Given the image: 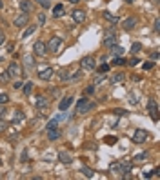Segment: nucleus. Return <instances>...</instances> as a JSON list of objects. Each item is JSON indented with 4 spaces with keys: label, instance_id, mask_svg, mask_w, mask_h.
<instances>
[{
    "label": "nucleus",
    "instance_id": "f257e3e1",
    "mask_svg": "<svg viewBox=\"0 0 160 180\" xmlns=\"http://www.w3.org/2000/svg\"><path fill=\"white\" fill-rule=\"evenodd\" d=\"M89 109H93V104L87 100V98H80L78 102H76V107H75V113L76 115H85Z\"/></svg>",
    "mask_w": 160,
    "mask_h": 180
},
{
    "label": "nucleus",
    "instance_id": "f03ea898",
    "mask_svg": "<svg viewBox=\"0 0 160 180\" xmlns=\"http://www.w3.org/2000/svg\"><path fill=\"white\" fill-rule=\"evenodd\" d=\"M62 42H64V40H62L60 36H51L49 42L46 44V46H47V51H49V53H58L60 47H62Z\"/></svg>",
    "mask_w": 160,
    "mask_h": 180
},
{
    "label": "nucleus",
    "instance_id": "7ed1b4c3",
    "mask_svg": "<svg viewBox=\"0 0 160 180\" xmlns=\"http://www.w3.org/2000/svg\"><path fill=\"white\" fill-rule=\"evenodd\" d=\"M111 171H113L115 175H120V177H128V173H129V164L115 162V164H111Z\"/></svg>",
    "mask_w": 160,
    "mask_h": 180
},
{
    "label": "nucleus",
    "instance_id": "20e7f679",
    "mask_svg": "<svg viewBox=\"0 0 160 180\" xmlns=\"http://www.w3.org/2000/svg\"><path fill=\"white\" fill-rule=\"evenodd\" d=\"M80 67H82V71H96L95 58H93V56H82V60H80Z\"/></svg>",
    "mask_w": 160,
    "mask_h": 180
},
{
    "label": "nucleus",
    "instance_id": "39448f33",
    "mask_svg": "<svg viewBox=\"0 0 160 180\" xmlns=\"http://www.w3.org/2000/svg\"><path fill=\"white\" fill-rule=\"evenodd\" d=\"M7 73H9V76H11V78H18L20 75H24V69H22V66H20V64L11 62V64H9V67H7Z\"/></svg>",
    "mask_w": 160,
    "mask_h": 180
},
{
    "label": "nucleus",
    "instance_id": "423d86ee",
    "mask_svg": "<svg viewBox=\"0 0 160 180\" xmlns=\"http://www.w3.org/2000/svg\"><path fill=\"white\" fill-rule=\"evenodd\" d=\"M33 51H35L36 56H46V53H47V46H46L44 40H36L35 46H33Z\"/></svg>",
    "mask_w": 160,
    "mask_h": 180
},
{
    "label": "nucleus",
    "instance_id": "0eeeda50",
    "mask_svg": "<svg viewBox=\"0 0 160 180\" xmlns=\"http://www.w3.org/2000/svg\"><path fill=\"white\" fill-rule=\"evenodd\" d=\"M27 22H29V13H24V11H22V13H18V15L15 17V22H13V24H15V27H24Z\"/></svg>",
    "mask_w": 160,
    "mask_h": 180
},
{
    "label": "nucleus",
    "instance_id": "6e6552de",
    "mask_svg": "<svg viewBox=\"0 0 160 180\" xmlns=\"http://www.w3.org/2000/svg\"><path fill=\"white\" fill-rule=\"evenodd\" d=\"M146 140H148V131H146V129H135L133 142H135V144H144Z\"/></svg>",
    "mask_w": 160,
    "mask_h": 180
},
{
    "label": "nucleus",
    "instance_id": "1a4fd4ad",
    "mask_svg": "<svg viewBox=\"0 0 160 180\" xmlns=\"http://www.w3.org/2000/svg\"><path fill=\"white\" fill-rule=\"evenodd\" d=\"M117 44V38H115V31L113 29H107L106 33H104V46H106L107 49L111 47V46H115Z\"/></svg>",
    "mask_w": 160,
    "mask_h": 180
},
{
    "label": "nucleus",
    "instance_id": "9d476101",
    "mask_svg": "<svg viewBox=\"0 0 160 180\" xmlns=\"http://www.w3.org/2000/svg\"><path fill=\"white\" fill-rule=\"evenodd\" d=\"M148 111H149V115L153 117V120L157 122V120H158V117H157V115H158V107H157V102H155V100H148Z\"/></svg>",
    "mask_w": 160,
    "mask_h": 180
},
{
    "label": "nucleus",
    "instance_id": "9b49d317",
    "mask_svg": "<svg viewBox=\"0 0 160 180\" xmlns=\"http://www.w3.org/2000/svg\"><path fill=\"white\" fill-rule=\"evenodd\" d=\"M33 67H35V56H31V55H26V56H24V73L31 71Z\"/></svg>",
    "mask_w": 160,
    "mask_h": 180
},
{
    "label": "nucleus",
    "instance_id": "f8f14e48",
    "mask_svg": "<svg viewBox=\"0 0 160 180\" xmlns=\"http://www.w3.org/2000/svg\"><path fill=\"white\" fill-rule=\"evenodd\" d=\"M122 27H124L126 31L135 29V27H137V18H135V17H129V18H126V20L122 22Z\"/></svg>",
    "mask_w": 160,
    "mask_h": 180
},
{
    "label": "nucleus",
    "instance_id": "ddd939ff",
    "mask_svg": "<svg viewBox=\"0 0 160 180\" xmlns=\"http://www.w3.org/2000/svg\"><path fill=\"white\" fill-rule=\"evenodd\" d=\"M51 76H53V67H44V69L38 71V78L44 80V82H46V80H49Z\"/></svg>",
    "mask_w": 160,
    "mask_h": 180
},
{
    "label": "nucleus",
    "instance_id": "4468645a",
    "mask_svg": "<svg viewBox=\"0 0 160 180\" xmlns=\"http://www.w3.org/2000/svg\"><path fill=\"white\" fill-rule=\"evenodd\" d=\"M71 17H73V20H75L76 24H82V22L85 20V11H82V9H75L73 13H71Z\"/></svg>",
    "mask_w": 160,
    "mask_h": 180
},
{
    "label": "nucleus",
    "instance_id": "2eb2a0df",
    "mask_svg": "<svg viewBox=\"0 0 160 180\" xmlns=\"http://www.w3.org/2000/svg\"><path fill=\"white\" fill-rule=\"evenodd\" d=\"M36 107H38L40 111H46V109L49 107V100L44 98V96H38V98H36Z\"/></svg>",
    "mask_w": 160,
    "mask_h": 180
},
{
    "label": "nucleus",
    "instance_id": "dca6fc26",
    "mask_svg": "<svg viewBox=\"0 0 160 180\" xmlns=\"http://www.w3.org/2000/svg\"><path fill=\"white\" fill-rule=\"evenodd\" d=\"M18 7H20V11H24V13H31V11H33V4L29 2V0H20Z\"/></svg>",
    "mask_w": 160,
    "mask_h": 180
},
{
    "label": "nucleus",
    "instance_id": "f3484780",
    "mask_svg": "<svg viewBox=\"0 0 160 180\" xmlns=\"http://www.w3.org/2000/svg\"><path fill=\"white\" fill-rule=\"evenodd\" d=\"M71 104H73V96H65V98H62V102L58 104V109H60V111H65Z\"/></svg>",
    "mask_w": 160,
    "mask_h": 180
},
{
    "label": "nucleus",
    "instance_id": "a211bd4d",
    "mask_svg": "<svg viewBox=\"0 0 160 180\" xmlns=\"http://www.w3.org/2000/svg\"><path fill=\"white\" fill-rule=\"evenodd\" d=\"M47 138H49L51 142H53V140H58V138H60V129H58V127L49 129V131H47Z\"/></svg>",
    "mask_w": 160,
    "mask_h": 180
},
{
    "label": "nucleus",
    "instance_id": "6ab92c4d",
    "mask_svg": "<svg viewBox=\"0 0 160 180\" xmlns=\"http://www.w3.org/2000/svg\"><path fill=\"white\" fill-rule=\"evenodd\" d=\"M58 158H60L62 164H71V162H73L71 155H69V153H65V151H60V153H58Z\"/></svg>",
    "mask_w": 160,
    "mask_h": 180
},
{
    "label": "nucleus",
    "instance_id": "aec40b11",
    "mask_svg": "<svg viewBox=\"0 0 160 180\" xmlns=\"http://www.w3.org/2000/svg\"><path fill=\"white\" fill-rule=\"evenodd\" d=\"M109 49H111V55H113V56H122V55H124V47H120V46H117V44L111 46Z\"/></svg>",
    "mask_w": 160,
    "mask_h": 180
},
{
    "label": "nucleus",
    "instance_id": "412c9836",
    "mask_svg": "<svg viewBox=\"0 0 160 180\" xmlns=\"http://www.w3.org/2000/svg\"><path fill=\"white\" fill-rule=\"evenodd\" d=\"M104 18H106L107 22H111V24H117L118 22V17L117 15H113L111 11H104Z\"/></svg>",
    "mask_w": 160,
    "mask_h": 180
},
{
    "label": "nucleus",
    "instance_id": "4be33fe9",
    "mask_svg": "<svg viewBox=\"0 0 160 180\" xmlns=\"http://www.w3.org/2000/svg\"><path fill=\"white\" fill-rule=\"evenodd\" d=\"M62 15H64V6H62V4H56L53 7V17L58 18V17H62Z\"/></svg>",
    "mask_w": 160,
    "mask_h": 180
},
{
    "label": "nucleus",
    "instance_id": "5701e85b",
    "mask_svg": "<svg viewBox=\"0 0 160 180\" xmlns=\"http://www.w3.org/2000/svg\"><path fill=\"white\" fill-rule=\"evenodd\" d=\"M22 89H24V95H26V96H29V95H31V91H33V82L29 80V82L22 84Z\"/></svg>",
    "mask_w": 160,
    "mask_h": 180
},
{
    "label": "nucleus",
    "instance_id": "b1692460",
    "mask_svg": "<svg viewBox=\"0 0 160 180\" xmlns=\"http://www.w3.org/2000/svg\"><path fill=\"white\" fill-rule=\"evenodd\" d=\"M56 75H58L60 80H69V71L67 69H60V71H56Z\"/></svg>",
    "mask_w": 160,
    "mask_h": 180
},
{
    "label": "nucleus",
    "instance_id": "393cba45",
    "mask_svg": "<svg viewBox=\"0 0 160 180\" xmlns=\"http://www.w3.org/2000/svg\"><path fill=\"white\" fill-rule=\"evenodd\" d=\"M53 127H58V120L55 118V120H49L47 124H46V131H49V129H53Z\"/></svg>",
    "mask_w": 160,
    "mask_h": 180
},
{
    "label": "nucleus",
    "instance_id": "a878e982",
    "mask_svg": "<svg viewBox=\"0 0 160 180\" xmlns=\"http://www.w3.org/2000/svg\"><path fill=\"white\" fill-rule=\"evenodd\" d=\"M11 80V76L7 71H0V82H9Z\"/></svg>",
    "mask_w": 160,
    "mask_h": 180
},
{
    "label": "nucleus",
    "instance_id": "bb28decb",
    "mask_svg": "<svg viewBox=\"0 0 160 180\" xmlns=\"http://www.w3.org/2000/svg\"><path fill=\"white\" fill-rule=\"evenodd\" d=\"M122 80H124V75H122V73L113 75V78H111V82H113V84H118V82H122Z\"/></svg>",
    "mask_w": 160,
    "mask_h": 180
},
{
    "label": "nucleus",
    "instance_id": "cd10ccee",
    "mask_svg": "<svg viewBox=\"0 0 160 180\" xmlns=\"http://www.w3.org/2000/svg\"><path fill=\"white\" fill-rule=\"evenodd\" d=\"M82 173H84V177H87V178H93V175H95L93 171L87 169V168H82Z\"/></svg>",
    "mask_w": 160,
    "mask_h": 180
},
{
    "label": "nucleus",
    "instance_id": "c85d7f7f",
    "mask_svg": "<svg viewBox=\"0 0 160 180\" xmlns=\"http://www.w3.org/2000/svg\"><path fill=\"white\" fill-rule=\"evenodd\" d=\"M35 29H36V27H35V26H31V27H27V29H26V31H24V35H22V36H24V38H26V36H29V35H33V33H35Z\"/></svg>",
    "mask_w": 160,
    "mask_h": 180
},
{
    "label": "nucleus",
    "instance_id": "c756f323",
    "mask_svg": "<svg viewBox=\"0 0 160 180\" xmlns=\"http://www.w3.org/2000/svg\"><path fill=\"white\" fill-rule=\"evenodd\" d=\"M7 102H9V95H7V93H2V95H0V104H7Z\"/></svg>",
    "mask_w": 160,
    "mask_h": 180
},
{
    "label": "nucleus",
    "instance_id": "7c9ffc66",
    "mask_svg": "<svg viewBox=\"0 0 160 180\" xmlns=\"http://www.w3.org/2000/svg\"><path fill=\"white\" fill-rule=\"evenodd\" d=\"M140 49H142V46H140L138 42H135L133 46H131V53H138Z\"/></svg>",
    "mask_w": 160,
    "mask_h": 180
},
{
    "label": "nucleus",
    "instance_id": "2f4dec72",
    "mask_svg": "<svg viewBox=\"0 0 160 180\" xmlns=\"http://www.w3.org/2000/svg\"><path fill=\"white\" fill-rule=\"evenodd\" d=\"M107 71H109V66H107V64H102V66L98 67V73H102V75H106Z\"/></svg>",
    "mask_w": 160,
    "mask_h": 180
},
{
    "label": "nucleus",
    "instance_id": "473e14b6",
    "mask_svg": "<svg viewBox=\"0 0 160 180\" xmlns=\"http://www.w3.org/2000/svg\"><path fill=\"white\" fill-rule=\"evenodd\" d=\"M36 2H38L42 7H46V9H47V7H51V2H49V0H36Z\"/></svg>",
    "mask_w": 160,
    "mask_h": 180
},
{
    "label": "nucleus",
    "instance_id": "72a5a7b5",
    "mask_svg": "<svg viewBox=\"0 0 160 180\" xmlns=\"http://www.w3.org/2000/svg\"><path fill=\"white\" fill-rule=\"evenodd\" d=\"M146 157H148V151H144V153H138V155H135L133 158H135V160H144Z\"/></svg>",
    "mask_w": 160,
    "mask_h": 180
},
{
    "label": "nucleus",
    "instance_id": "f704fd0d",
    "mask_svg": "<svg viewBox=\"0 0 160 180\" xmlns=\"http://www.w3.org/2000/svg\"><path fill=\"white\" fill-rule=\"evenodd\" d=\"M17 120H18V122L24 120V113H22V111H15V122H17Z\"/></svg>",
    "mask_w": 160,
    "mask_h": 180
},
{
    "label": "nucleus",
    "instance_id": "c9c22d12",
    "mask_svg": "<svg viewBox=\"0 0 160 180\" xmlns=\"http://www.w3.org/2000/svg\"><path fill=\"white\" fill-rule=\"evenodd\" d=\"M113 64H115V66H124V64H126V60H124V58H120V56H117V58L113 60Z\"/></svg>",
    "mask_w": 160,
    "mask_h": 180
},
{
    "label": "nucleus",
    "instance_id": "e433bc0d",
    "mask_svg": "<svg viewBox=\"0 0 160 180\" xmlns=\"http://www.w3.org/2000/svg\"><path fill=\"white\" fill-rule=\"evenodd\" d=\"M93 93H95V84L87 85V87H85V95H93Z\"/></svg>",
    "mask_w": 160,
    "mask_h": 180
},
{
    "label": "nucleus",
    "instance_id": "4c0bfd02",
    "mask_svg": "<svg viewBox=\"0 0 160 180\" xmlns=\"http://www.w3.org/2000/svg\"><path fill=\"white\" fill-rule=\"evenodd\" d=\"M6 129H7V124H6V122H4V120L0 118V133H4Z\"/></svg>",
    "mask_w": 160,
    "mask_h": 180
},
{
    "label": "nucleus",
    "instance_id": "58836bf2",
    "mask_svg": "<svg viewBox=\"0 0 160 180\" xmlns=\"http://www.w3.org/2000/svg\"><path fill=\"white\" fill-rule=\"evenodd\" d=\"M153 67H155L153 62H144V69H146V71H148V69H153Z\"/></svg>",
    "mask_w": 160,
    "mask_h": 180
},
{
    "label": "nucleus",
    "instance_id": "ea45409f",
    "mask_svg": "<svg viewBox=\"0 0 160 180\" xmlns=\"http://www.w3.org/2000/svg\"><path fill=\"white\" fill-rule=\"evenodd\" d=\"M38 22H40V24H46V15H44V13H38Z\"/></svg>",
    "mask_w": 160,
    "mask_h": 180
},
{
    "label": "nucleus",
    "instance_id": "a19ab883",
    "mask_svg": "<svg viewBox=\"0 0 160 180\" xmlns=\"http://www.w3.org/2000/svg\"><path fill=\"white\" fill-rule=\"evenodd\" d=\"M13 87H15V89H22V80H18V78H17V82L13 84Z\"/></svg>",
    "mask_w": 160,
    "mask_h": 180
},
{
    "label": "nucleus",
    "instance_id": "79ce46f5",
    "mask_svg": "<svg viewBox=\"0 0 160 180\" xmlns=\"http://www.w3.org/2000/svg\"><path fill=\"white\" fill-rule=\"evenodd\" d=\"M140 62V60H138V58H137V56H135V58H131V60H129V66H137V64H138Z\"/></svg>",
    "mask_w": 160,
    "mask_h": 180
},
{
    "label": "nucleus",
    "instance_id": "37998d69",
    "mask_svg": "<svg viewBox=\"0 0 160 180\" xmlns=\"http://www.w3.org/2000/svg\"><path fill=\"white\" fill-rule=\"evenodd\" d=\"M4 42H6V35H4V31H2V29H0V46H2Z\"/></svg>",
    "mask_w": 160,
    "mask_h": 180
},
{
    "label": "nucleus",
    "instance_id": "c03bdc74",
    "mask_svg": "<svg viewBox=\"0 0 160 180\" xmlns=\"http://www.w3.org/2000/svg\"><path fill=\"white\" fill-rule=\"evenodd\" d=\"M6 115V107H4V104H0V118Z\"/></svg>",
    "mask_w": 160,
    "mask_h": 180
},
{
    "label": "nucleus",
    "instance_id": "a18cd8bd",
    "mask_svg": "<svg viewBox=\"0 0 160 180\" xmlns=\"http://www.w3.org/2000/svg\"><path fill=\"white\" fill-rule=\"evenodd\" d=\"M115 115H118V117H122V115H126V111H124V109H117V111H115Z\"/></svg>",
    "mask_w": 160,
    "mask_h": 180
},
{
    "label": "nucleus",
    "instance_id": "49530a36",
    "mask_svg": "<svg viewBox=\"0 0 160 180\" xmlns=\"http://www.w3.org/2000/svg\"><path fill=\"white\" fill-rule=\"evenodd\" d=\"M160 29V22H158V18H157V20H155V31H158Z\"/></svg>",
    "mask_w": 160,
    "mask_h": 180
},
{
    "label": "nucleus",
    "instance_id": "de8ad7c7",
    "mask_svg": "<svg viewBox=\"0 0 160 180\" xmlns=\"http://www.w3.org/2000/svg\"><path fill=\"white\" fill-rule=\"evenodd\" d=\"M2 6H4V2H2V0H0V9H2Z\"/></svg>",
    "mask_w": 160,
    "mask_h": 180
},
{
    "label": "nucleus",
    "instance_id": "09e8293b",
    "mask_svg": "<svg viewBox=\"0 0 160 180\" xmlns=\"http://www.w3.org/2000/svg\"><path fill=\"white\" fill-rule=\"evenodd\" d=\"M69 2H73V4H76V2H78V0H69Z\"/></svg>",
    "mask_w": 160,
    "mask_h": 180
},
{
    "label": "nucleus",
    "instance_id": "8fccbe9b",
    "mask_svg": "<svg viewBox=\"0 0 160 180\" xmlns=\"http://www.w3.org/2000/svg\"><path fill=\"white\" fill-rule=\"evenodd\" d=\"M128 2H129V4H131V2H133V0H128Z\"/></svg>",
    "mask_w": 160,
    "mask_h": 180
}]
</instances>
